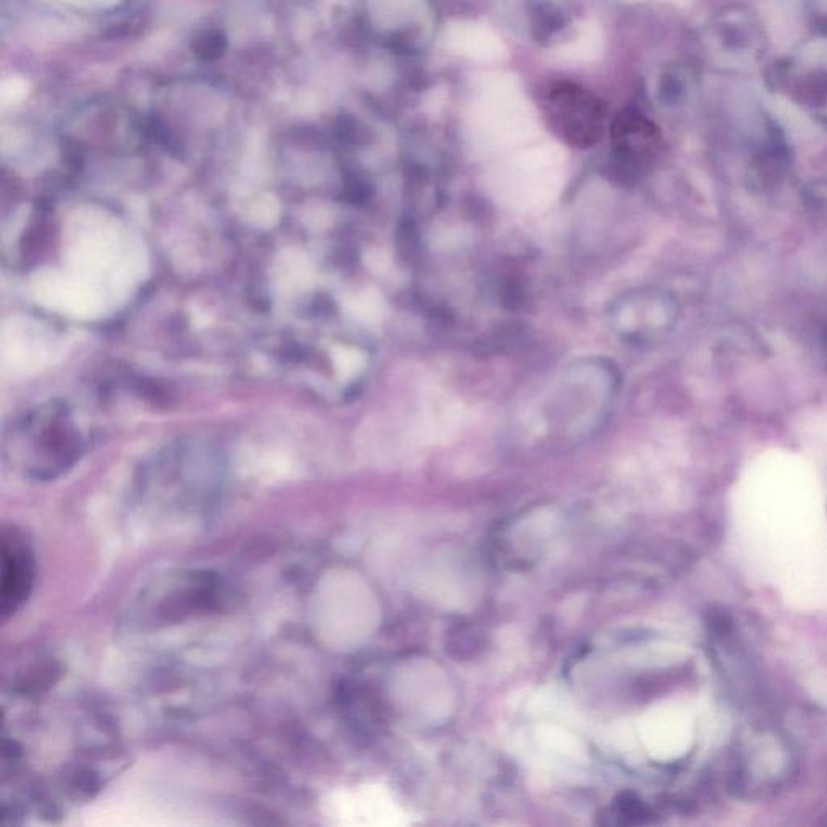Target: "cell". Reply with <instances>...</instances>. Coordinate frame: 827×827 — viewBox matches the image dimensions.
<instances>
[{"label": "cell", "instance_id": "obj_1", "mask_svg": "<svg viewBox=\"0 0 827 827\" xmlns=\"http://www.w3.org/2000/svg\"><path fill=\"white\" fill-rule=\"evenodd\" d=\"M798 774L794 744L771 724H752L735 737L727 760V787L744 800L781 794Z\"/></svg>", "mask_w": 827, "mask_h": 827}, {"label": "cell", "instance_id": "obj_5", "mask_svg": "<svg viewBox=\"0 0 827 827\" xmlns=\"http://www.w3.org/2000/svg\"><path fill=\"white\" fill-rule=\"evenodd\" d=\"M34 564L31 553L17 537L4 538L2 545V613L9 616L23 603L33 584Z\"/></svg>", "mask_w": 827, "mask_h": 827}, {"label": "cell", "instance_id": "obj_6", "mask_svg": "<svg viewBox=\"0 0 827 827\" xmlns=\"http://www.w3.org/2000/svg\"><path fill=\"white\" fill-rule=\"evenodd\" d=\"M227 47V39L220 31H204L194 42V51L204 60H214L222 55Z\"/></svg>", "mask_w": 827, "mask_h": 827}, {"label": "cell", "instance_id": "obj_4", "mask_svg": "<svg viewBox=\"0 0 827 827\" xmlns=\"http://www.w3.org/2000/svg\"><path fill=\"white\" fill-rule=\"evenodd\" d=\"M614 156L629 170H640L647 165L658 149V131L643 115L624 110L611 126Z\"/></svg>", "mask_w": 827, "mask_h": 827}, {"label": "cell", "instance_id": "obj_3", "mask_svg": "<svg viewBox=\"0 0 827 827\" xmlns=\"http://www.w3.org/2000/svg\"><path fill=\"white\" fill-rule=\"evenodd\" d=\"M614 324L629 340L643 341L669 332L677 319V306L668 294L640 291L613 307Z\"/></svg>", "mask_w": 827, "mask_h": 827}, {"label": "cell", "instance_id": "obj_2", "mask_svg": "<svg viewBox=\"0 0 827 827\" xmlns=\"http://www.w3.org/2000/svg\"><path fill=\"white\" fill-rule=\"evenodd\" d=\"M543 110L551 130L569 146L587 149L603 136L605 104L579 84L553 86L543 101Z\"/></svg>", "mask_w": 827, "mask_h": 827}]
</instances>
